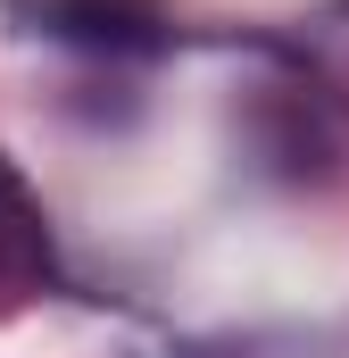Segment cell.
<instances>
[{"instance_id":"obj_1","label":"cell","mask_w":349,"mask_h":358,"mask_svg":"<svg viewBox=\"0 0 349 358\" xmlns=\"http://www.w3.org/2000/svg\"><path fill=\"white\" fill-rule=\"evenodd\" d=\"M8 250L25 259V250H34V225H25V192H17V176L0 167V259H8Z\"/></svg>"}]
</instances>
